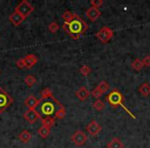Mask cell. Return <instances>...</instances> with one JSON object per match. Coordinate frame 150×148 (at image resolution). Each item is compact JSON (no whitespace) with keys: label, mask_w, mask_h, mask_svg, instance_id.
<instances>
[{"label":"cell","mask_w":150,"mask_h":148,"mask_svg":"<svg viewBox=\"0 0 150 148\" xmlns=\"http://www.w3.org/2000/svg\"><path fill=\"white\" fill-rule=\"evenodd\" d=\"M37 134L42 138V139H45V138H47L48 135L50 134V129L44 127V125H41V127L37 130Z\"/></svg>","instance_id":"cell-21"},{"label":"cell","mask_w":150,"mask_h":148,"mask_svg":"<svg viewBox=\"0 0 150 148\" xmlns=\"http://www.w3.org/2000/svg\"><path fill=\"white\" fill-rule=\"evenodd\" d=\"M25 61V68L26 69H32L38 62V58L34 54H29L24 58Z\"/></svg>","instance_id":"cell-12"},{"label":"cell","mask_w":150,"mask_h":148,"mask_svg":"<svg viewBox=\"0 0 150 148\" xmlns=\"http://www.w3.org/2000/svg\"><path fill=\"white\" fill-rule=\"evenodd\" d=\"M71 141L74 145L76 146H83L88 141V136L84 132H82L81 130H77L72 136H71Z\"/></svg>","instance_id":"cell-6"},{"label":"cell","mask_w":150,"mask_h":148,"mask_svg":"<svg viewBox=\"0 0 150 148\" xmlns=\"http://www.w3.org/2000/svg\"><path fill=\"white\" fill-rule=\"evenodd\" d=\"M31 138H32V134L29 131H27V130L22 131L19 135V140L22 143H28L31 140Z\"/></svg>","instance_id":"cell-17"},{"label":"cell","mask_w":150,"mask_h":148,"mask_svg":"<svg viewBox=\"0 0 150 148\" xmlns=\"http://www.w3.org/2000/svg\"><path fill=\"white\" fill-rule=\"evenodd\" d=\"M0 73H1V71H0Z\"/></svg>","instance_id":"cell-33"},{"label":"cell","mask_w":150,"mask_h":148,"mask_svg":"<svg viewBox=\"0 0 150 148\" xmlns=\"http://www.w3.org/2000/svg\"><path fill=\"white\" fill-rule=\"evenodd\" d=\"M139 92L143 97H148L150 95V84L148 82H144L139 86Z\"/></svg>","instance_id":"cell-18"},{"label":"cell","mask_w":150,"mask_h":148,"mask_svg":"<svg viewBox=\"0 0 150 148\" xmlns=\"http://www.w3.org/2000/svg\"><path fill=\"white\" fill-rule=\"evenodd\" d=\"M75 96L77 97V99L79 101L83 102V101H86V99L88 98V96H90V91H88V89L86 88V86H80V88L76 91V93H75Z\"/></svg>","instance_id":"cell-13"},{"label":"cell","mask_w":150,"mask_h":148,"mask_svg":"<svg viewBox=\"0 0 150 148\" xmlns=\"http://www.w3.org/2000/svg\"><path fill=\"white\" fill-rule=\"evenodd\" d=\"M54 106L52 103L46 102V103H44V104H42L41 112L43 113V114H45L46 116H50V115L52 114V112H54Z\"/></svg>","instance_id":"cell-15"},{"label":"cell","mask_w":150,"mask_h":148,"mask_svg":"<svg viewBox=\"0 0 150 148\" xmlns=\"http://www.w3.org/2000/svg\"><path fill=\"white\" fill-rule=\"evenodd\" d=\"M41 123H42V125L50 129V127H54V123H56V119H54V117H52V116H45L44 118H41Z\"/></svg>","instance_id":"cell-19"},{"label":"cell","mask_w":150,"mask_h":148,"mask_svg":"<svg viewBox=\"0 0 150 148\" xmlns=\"http://www.w3.org/2000/svg\"><path fill=\"white\" fill-rule=\"evenodd\" d=\"M16 65H17V67L19 69H24V68H25L26 66H25V61H24V58L18 60L17 62H16Z\"/></svg>","instance_id":"cell-31"},{"label":"cell","mask_w":150,"mask_h":148,"mask_svg":"<svg viewBox=\"0 0 150 148\" xmlns=\"http://www.w3.org/2000/svg\"><path fill=\"white\" fill-rule=\"evenodd\" d=\"M106 101L109 103V104L111 105V106H120L121 108L123 109V110L125 111V112L127 113V114L129 115V116L132 117L133 119H136V116L133 114V113L131 112V111L129 110V109L125 107V105L123 104V101H125V97H123V95L120 93V91L117 90V89H115V90H113L112 92H110L108 95L106 96Z\"/></svg>","instance_id":"cell-2"},{"label":"cell","mask_w":150,"mask_h":148,"mask_svg":"<svg viewBox=\"0 0 150 148\" xmlns=\"http://www.w3.org/2000/svg\"><path fill=\"white\" fill-rule=\"evenodd\" d=\"M96 88L98 89V90L100 91V92L102 93V95H103V94H106V93L109 91V84H108V82H107V81L102 80V81H100V84H99Z\"/></svg>","instance_id":"cell-22"},{"label":"cell","mask_w":150,"mask_h":148,"mask_svg":"<svg viewBox=\"0 0 150 148\" xmlns=\"http://www.w3.org/2000/svg\"><path fill=\"white\" fill-rule=\"evenodd\" d=\"M142 63H143L144 67H150V56L144 57L143 60H142Z\"/></svg>","instance_id":"cell-32"},{"label":"cell","mask_w":150,"mask_h":148,"mask_svg":"<svg viewBox=\"0 0 150 148\" xmlns=\"http://www.w3.org/2000/svg\"><path fill=\"white\" fill-rule=\"evenodd\" d=\"M15 11L19 13L20 15H22L26 19L34 11V6L30 4V2H28L27 0H22L21 2L16 6Z\"/></svg>","instance_id":"cell-5"},{"label":"cell","mask_w":150,"mask_h":148,"mask_svg":"<svg viewBox=\"0 0 150 148\" xmlns=\"http://www.w3.org/2000/svg\"><path fill=\"white\" fill-rule=\"evenodd\" d=\"M91 71H92V69H91L88 65H83V66H81V67H80V69H79L80 74H81V75H83V76H88V74L91 73Z\"/></svg>","instance_id":"cell-28"},{"label":"cell","mask_w":150,"mask_h":148,"mask_svg":"<svg viewBox=\"0 0 150 148\" xmlns=\"http://www.w3.org/2000/svg\"><path fill=\"white\" fill-rule=\"evenodd\" d=\"M65 116H66V109H65L64 106L59 108L58 110L56 111V113H54V118L63 119Z\"/></svg>","instance_id":"cell-26"},{"label":"cell","mask_w":150,"mask_h":148,"mask_svg":"<svg viewBox=\"0 0 150 148\" xmlns=\"http://www.w3.org/2000/svg\"><path fill=\"white\" fill-rule=\"evenodd\" d=\"M63 29L72 39H79L88 29V25L76 13L73 21H71L70 23H64Z\"/></svg>","instance_id":"cell-1"},{"label":"cell","mask_w":150,"mask_h":148,"mask_svg":"<svg viewBox=\"0 0 150 148\" xmlns=\"http://www.w3.org/2000/svg\"><path fill=\"white\" fill-rule=\"evenodd\" d=\"M8 20L13 26H16V27H17V26L21 25V24L25 21V18H24L22 15H20L19 13H17V11H13V13L9 16Z\"/></svg>","instance_id":"cell-14"},{"label":"cell","mask_w":150,"mask_h":148,"mask_svg":"<svg viewBox=\"0 0 150 148\" xmlns=\"http://www.w3.org/2000/svg\"><path fill=\"white\" fill-rule=\"evenodd\" d=\"M41 101H42L41 99H37L35 96H33V95H30V96H28L27 98H26V100L24 101V104L29 109H35L36 107L40 104Z\"/></svg>","instance_id":"cell-9"},{"label":"cell","mask_w":150,"mask_h":148,"mask_svg":"<svg viewBox=\"0 0 150 148\" xmlns=\"http://www.w3.org/2000/svg\"><path fill=\"white\" fill-rule=\"evenodd\" d=\"M40 97H41V100H43V99H50V100L54 101L57 105H59V106H60V108H61V107H63V105L61 104V103L59 102L56 98H54V94H52V91L50 90V88L43 89V90L40 92Z\"/></svg>","instance_id":"cell-10"},{"label":"cell","mask_w":150,"mask_h":148,"mask_svg":"<svg viewBox=\"0 0 150 148\" xmlns=\"http://www.w3.org/2000/svg\"><path fill=\"white\" fill-rule=\"evenodd\" d=\"M13 103V98L4 90L0 88V113H3Z\"/></svg>","instance_id":"cell-3"},{"label":"cell","mask_w":150,"mask_h":148,"mask_svg":"<svg viewBox=\"0 0 150 148\" xmlns=\"http://www.w3.org/2000/svg\"><path fill=\"white\" fill-rule=\"evenodd\" d=\"M93 148H95V147H93Z\"/></svg>","instance_id":"cell-34"},{"label":"cell","mask_w":150,"mask_h":148,"mask_svg":"<svg viewBox=\"0 0 150 148\" xmlns=\"http://www.w3.org/2000/svg\"><path fill=\"white\" fill-rule=\"evenodd\" d=\"M113 36H114L113 30L111 29L110 27H107V26L102 27L96 33V37L98 38L102 43H108V42L112 39Z\"/></svg>","instance_id":"cell-4"},{"label":"cell","mask_w":150,"mask_h":148,"mask_svg":"<svg viewBox=\"0 0 150 148\" xmlns=\"http://www.w3.org/2000/svg\"><path fill=\"white\" fill-rule=\"evenodd\" d=\"M101 15H102V13L100 11V9L95 8V7H92V6L86 9V16L88 17V19L92 22H96L97 20L101 17Z\"/></svg>","instance_id":"cell-11"},{"label":"cell","mask_w":150,"mask_h":148,"mask_svg":"<svg viewBox=\"0 0 150 148\" xmlns=\"http://www.w3.org/2000/svg\"><path fill=\"white\" fill-rule=\"evenodd\" d=\"M91 5L92 7H95V8H100L101 6L103 5L104 3V0H91Z\"/></svg>","instance_id":"cell-29"},{"label":"cell","mask_w":150,"mask_h":148,"mask_svg":"<svg viewBox=\"0 0 150 148\" xmlns=\"http://www.w3.org/2000/svg\"><path fill=\"white\" fill-rule=\"evenodd\" d=\"M24 81H25V84H27V86H29V88H32V86H33L34 84H36L37 79H36V77L34 75H32V74H29V75H27L25 77Z\"/></svg>","instance_id":"cell-24"},{"label":"cell","mask_w":150,"mask_h":148,"mask_svg":"<svg viewBox=\"0 0 150 148\" xmlns=\"http://www.w3.org/2000/svg\"><path fill=\"white\" fill-rule=\"evenodd\" d=\"M107 148H125V144L119 138L114 137L110 140V142L107 143Z\"/></svg>","instance_id":"cell-16"},{"label":"cell","mask_w":150,"mask_h":148,"mask_svg":"<svg viewBox=\"0 0 150 148\" xmlns=\"http://www.w3.org/2000/svg\"><path fill=\"white\" fill-rule=\"evenodd\" d=\"M24 118L28 121L29 123H35L38 119H41V115L36 109H28L25 113H24Z\"/></svg>","instance_id":"cell-7"},{"label":"cell","mask_w":150,"mask_h":148,"mask_svg":"<svg viewBox=\"0 0 150 148\" xmlns=\"http://www.w3.org/2000/svg\"><path fill=\"white\" fill-rule=\"evenodd\" d=\"M59 29H60V26H59V24L57 23L56 21L50 22V23L48 24V31H50V33H57V32L59 31Z\"/></svg>","instance_id":"cell-27"},{"label":"cell","mask_w":150,"mask_h":148,"mask_svg":"<svg viewBox=\"0 0 150 148\" xmlns=\"http://www.w3.org/2000/svg\"><path fill=\"white\" fill-rule=\"evenodd\" d=\"M143 63H142V60L140 59H135V60L132 62V68L135 71H141L143 69Z\"/></svg>","instance_id":"cell-25"},{"label":"cell","mask_w":150,"mask_h":148,"mask_svg":"<svg viewBox=\"0 0 150 148\" xmlns=\"http://www.w3.org/2000/svg\"><path fill=\"white\" fill-rule=\"evenodd\" d=\"M93 107H94V109L97 111H103L105 109L104 101H102L101 99H97V100L93 103Z\"/></svg>","instance_id":"cell-23"},{"label":"cell","mask_w":150,"mask_h":148,"mask_svg":"<svg viewBox=\"0 0 150 148\" xmlns=\"http://www.w3.org/2000/svg\"><path fill=\"white\" fill-rule=\"evenodd\" d=\"M101 131H102V127H101V125L97 123V120H95V119H93V120L91 121L90 123H88V125H86V132H88V133L90 134V136H92V137H96L97 135L100 134Z\"/></svg>","instance_id":"cell-8"},{"label":"cell","mask_w":150,"mask_h":148,"mask_svg":"<svg viewBox=\"0 0 150 148\" xmlns=\"http://www.w3.org/2000/svg\"><path fill=\"white\" fill-rule=\"evenodd\" d=\"M92 96L94 97V98H96V99H100L101 96H102V93H101L97 88H95L94 90L92 91Z\"/></svg>","instance_id":"cell-30"},{"label":"cell","mask_w":150,"mask_h":148,"mask_svg":"<svg viewBox=\"0 0 150 148\" xmlns=\"http://www.w3.org/2000/svg\"><path fill=\"white\" fill-rule=\"evenodd\" d=\"M75 15H76V13H72V11H65L62 15V19L64 20L65 23H70L71 21L74 20Z\"/></svg>","instance_id":"cell-20"}]
</instances>
